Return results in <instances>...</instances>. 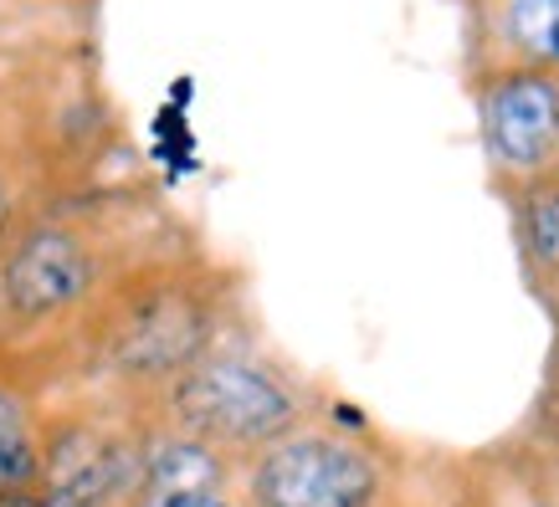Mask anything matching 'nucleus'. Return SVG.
<instances>
[{
  "label": "nucleus",
  "instance_id": "nucleus-7",
  "mask_svg": "<svg viewBox=\"0 0 559 507\" xmlns=\"http://www.w3.org/2000/svg\"><path fill=\"white\" fill-rule=\"evenodd\" d=\"M509 36L534 62H559V0H509Z\"/></svg>",
  "mask_w": 559,
  "mask_h": 507
},
{
  "label": "nucleus",
  "instance_id": "nucleus-8",
  "mask_svg": "<svg viewBox=\"0 0 559 507\" xmlns=\"http://www.w3.org/2000/svg\"><path fill=\"white\" fill-rule=\"evenodd\" d=\"M524 246L539 267H559V190H539L524 205Z\"/></svg>",
  "mask_w": 559,
  "mask_h": 507
},
{
  "label": "nucleus",
  "instance_id": "nucleus-6",
  "mask_svg": "<svg viewBox=\"0 0 559 507\" xmlns=\"http://www.w3.org/2000/svg\"><path fill=\"white\" fill-rule=\"evenodd\" d=\"M216 457L195 440H175L150 457V497H201V492H216Z\"/></svg>",
  "mask_w": 559,
  "mask_h": 507
},
{
  "label": "nucleus",
  "instance_id": "nucleus-5",
  "mask_svg": "<svg viewBox=\"0 0 559 507\" xmlns=\"http://www.w3.org/2000/svg\"><path fill=\"white\" fill-rule=\"evenodd\" d=\"M201 349V313L186 303H154L150 313H139L134 328L123 334V364L129 370H175Z\"/></svg>",
  "mask_w": 559,
  "mask_h": 507
},
{
  "label": "nucleus",
  "instance_id": "nucleus-4",
  "mask_svg": "<svg viewBox=\"0 0 559 507\" xmlns=\"http://www.w3.org/2000/svg\"><path fill=\"white\" fill-rule=\"evenodd\" d=\"M87 288V256L68 237H32L5 267V298L21 313H51Z\"/></svg>",
  "mask_w": 559,
  "mask_h": 507
},
{
  "label": "nucleus",
  "instance_id": "nucleus-9",
  "mask_svg": "<svg viewBox=\"0 0 559 507\" xmlns=\"http://www.w3.org/2000/svg\"><path fill=\"white\" fill-rule=\"evenodd\" d=\"M36 467L32 457V436H26V425H21L16 406L0 395V487H16V482H26Z\"/></svg>",
  "mask_w": 559,
  "mask_h": 507
},
{
  "label": "nucleus",
  "instance_id": "nucleus-3",
  "mask_svg": "<svg viewBox=\"0 0 559 507\" xmlns=\"http://www.w3.org/2000/svg\"><path fill=\"white\" fill-rule=\"evenodd\" d=\"M483 129L498 165L539 169L559 144V87L539 72H513L488 93Z\"/></svg>",
  "mask_w": 559,
  "mask_h": 507
},
{
  "label": "nucleus",
  "instance_id": "nucleus-2",
  "mask_svg": "<svg viewBox=\"0 0 559 507\" xmlns=\"http://www.w3.org/2000/svg\"><path fill=\"white\" fill-rule=\"evenodd\" d=\"M257 507H370V461L340 440H288L257 467Z\"/></svg>",
  "mask_w": 559,
  "mask_h": 507
},
{
  "label": "nucleus",
  "instance_id": "nucleus-10",
  "mask_svg": "<svg viewBox=\"0 0 559 507\" xmlns=\"http://www.w3.org/2000/svg\"><path fill=\"white\" fill-rule=\"evenodd\" d=\"M150 507H221L216 492H201V497H150Z\"/></svg>",
  "mask_w": 559,
  "mask_h": 507
},
{
  "label": "nucleus",
  "instance_id": "nucleus-1",
  "mask_svg": "<svg viewBox=\"0 0 559 507\" xmlns=\"http://www.w3.org/2000/svg\"><path fill=\"white\" fill-rule=\"evenodd\" d=\"M175 406L211 440H267L293 421V395L247 359H211L186 374Z\"/></svg>",
  "mask_w": 559,
  "mask_h": 507
}]
</instances>
